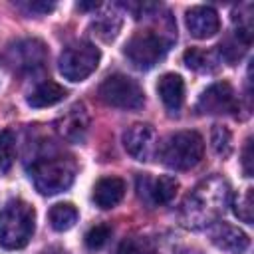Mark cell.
Listing matches in <instances>:
<instances>
[{"instance_id": "1", "label": "cell", "mask_w": 254, "mask_h": 254, "mask_svg": "<svg viewBox=\"0 0 254 254\" xmlns=\"http://www.w3.org/2000/svg\"><path fill=\"white\" fill-rule=\"evenodd\" d=\"M230 200V185L222 177H210L198 183L185 198L181 222L187 228L198 230L218 220Z\"/></svg>"}, {"instance_id": "2", "label": "cell", "mask_w": 254, "mask_h": 254, "mask_svg": "<svg viewBox=\"0 0 254 254\" xmlns=\"http://www.w3.org/2000/svg\"><path fill=\"white\" fill-rule=\"evenodd\" d=\"M204 155V139L196 131H179L169 135L157 149L161 163L175 171H189L200 163Z\"/></svg>"}, {"instance_id": "3", "label": "cell", "mask_w": 254, "mask_h": 254, "mask_svg": "<svg viewBox=\"0 0 254 254\" xmlns=\"http://www.w3.org/2000/svg\"><path fill=\"white\" fill-rule=\"evenodd\" d=\"M36 212L26 200H10L0 210V244L8 250L24 248L34 234Z\"/></svg>"}, {"instance_id": "4", "label": "cell", "mask_w": 254, "mask_h": 254, "mask_svg": "<svg viewBox=\"0 0 254 254\" xmlns=\"http://www.w3.org/2000/svg\"><path fill=\"white\" fill-rule=\"evenodd\" d=\"M30 177L38 192L52 196L71 187L75 179V165L65 157H42L34 161Z\"/></svg>"}, {"instance_id": "5", "label": "cell", "mask_w": 254, "mask_h": 254, "mask_svg": "<svg viewBox=\"0 0 254 254\" xmlns=\"http://www.w3.org/2000/svg\"><path fill=\"white\" fill-rule=\"evenodd\" d=\"M173 40L165 36V32L155 30H141L129 38L125 44V56L127 60L139 67V69H151L155 67L167 54Z\"/></svg>"}, {"instance_id": "6", "label": "cell", "mask_w": 254, "mask_h": 254, "mask_svg": "<svg viewBox=\"0 0 254 254\" xmlns=\"http://www.w3.org/2000/svg\"><path fill=\"white\" fill-rule=\"evenodd\" d=\"M101 54L89 42L69 44L60 56V71L69 81H83L99 65Z\"/></svg>"}, {"instance_id": "7", "label": "cell", "mask_w": 254, "mask_h": 254, "mask_svg": "<svg viewBox=\"0 0 254 254\" xmlns=\"http://www.w3.org/2000/svg\"><path fill=\"white\" fill-rule=\"evenodd\" d=\"M97 93L101 101L117 109H141L145 103V93L141 85L123 73H113L105 77Z\"/></svg>"}, {"instance_id": "8", "label": "cell", "mask_w": 254, "mask_h": 254, "mask_svg": "<svg viewBox=\"0 0 254 254\" xmlns=\"http://www.w3.org/2000/svg\"><path fill=\"white\" fill-rule=\"evenodd\" d=\"M46 56H48L46 46L40 40L26 38V40H16L14 44H10L4 50L2 60L14 71H34L36 67L44 65Z\"/></svg>"}, {"instance_id": "9", "label": "cell", "mask_w": 254, "mask_h": 254, "mask_svg": "<svg viewBox=\"0 0 254 254\" xmlns=\"http://www.w3.org/2000/svg\"><path fill=\"white\" fill-rule=\"evenodd\" d=\"M123 147L125 151L137 161H151L157 155L159 141L157 131L149 123H135L123 133Z\"/></svg>"}, {"instance_id": "10", "label": "cell", "mask_w": 254, "mask_h": 254, "mask_svg": "<svg viewBox=\"0 0 254 254\" xmlns=\"http://www.w3.org/2000/svg\"><path fill=\"white\" fill-rule=\"evenodd\" d=\"M240 107L238 97L228 81H218L206 87L198 99L196 109L206 115H222V113H236Z\"/></svg>"}, {"instance_id": "11", "label": "cell", "mask_w": 254, "mask_h": 254, "mask_svg": "<svg viewBox=\"0 0 254 254\" xmlns=\"http://www.w3.org/2000/svg\"><path fill=\"white\" fill-rule=\"evenodd\" d=\"M179 189V181L171 175H163L159 179H149L147 175L137 179L139 196L149 204H167L175 198Z\"/></svg>"}, {"instance_id": "12", "label": "cell", "mask_w": 254, "mask_h": 254, "mask_svg": "<svg viewBox=\"0 0 254 254\" xmlns=\"http://www.w3.org/2000/svg\"><path fill=\"white\" fill-rule=\"evenodd\" d=\"M56 129L64 139H67L71 143H81L87 135V129H89V113H87L85 105L83 103L71 105L58 119Z\"/></svg>"}, {"instance_id": "13", "label": "cell", "mask_w": 254, "mask_h": 254, "mask_svg": "<svg viewBox=\"0 0 254 254\" xmlns=\"http://www.w3.org/2000/svg\"><path fill=\"white\" fill-rule=\"evenodd\" d=\"M185 22L190 36L196 40L212 38L220 30V18L216 10L210 6H192L190 10H187Z\"/></svg>"}, {"instance_id": "14", "label": "cell", "mask_w": 254, "mask_h": 254, "mask_svg": "<svg viewBox=\"0 0 254 254\" xmlns=\"http://www.w3.org/2000/svg\"><path fill=\"white\" fill-rule=\"evenodd\" d=\"M210 240L214 246L232 252V254H242L248 250L250 246V238L246 232H242L240 228L226 224V222H216L210 230Z\"/></svg>"}, {"instance_id": "15", "label": "cell", "mask_w": 254, "mask_h": 254, "mask_svg": "<svg viewBox=\"0 0 254 254\" xmlns=\"http://www.w3.org/2000/svg\"><path fill=\"white\" fill-rule=\"evenodd\" d=\"M125 196V181L119 177H103L93 187V202L99 208H113Z\"/></svg>"}, {"instance_id": "16", "label": "cell", "mask_w": 254, "mask_h": 254, "mask_svg": "<svg viewBox=\"0 0 254 254\" xmlns=\"http://www.w3.org/2000/svg\"><path fill=\"white\" fill-rule=\"evenodd\" d=\"M157 91L161 95L163 105L169 111H179L183 101H185V81L181 75L177 73H165L159 83H157Z\"/></svg>"}, {"instance_id": "17", "label": "cell", "mask_w": 254, "mask_h": 254, "mask_svg": "<svg viewBox=\"0 0 254 254\" xmlns=\"http://www.w3.org/2000/svg\"><path fill=\"white\" fill-rule=\"evenodd\" d=\"M65 87L48 79V81H42L30 95H28V105L30 107H36V109H42V107H52L56 103H60L64 97H65Z\"/></svg>"}, {"instance_id": "18", "label": "cell", "mask_w": 254, "mask_h": 254, "mask_svg": "<svg viewBox=\"0 0 254 254\" xmlns=\"http://www.w3.org/2000/svg\"><path fill=\"white\" fill-rule=\"evenodd\" d=\"M48 216H50L52 228L58 232H64V230H69L77 222V208L69 202H60L50 208Z\"/></svg>"}, {"instance_id": "19", "label": "cell", "mask_w": 254, "mask_h": 254, "mask_svg": "<svg viewBox=\"0 0 254 254\" xmlns=\"http://www.w3.org/2000/svg\"><path fill=\"white\" fill-rule=\"evenodd\" d=\"M183 60H185L189 69H194L198 73H210L216 67V62H214L212 54L206 52V50H200V48H189L183 54Z\"/></svg>"}, {"instance_id": "20", "label": "cell", "mask_w": 254, "mask_h": 254, "mask_svg": "<svg viewBox=\"0 0 254 254\" xmlns=\"http://www.w3.org/2000/svg\"><path fill=\"white\" fill-rule=\"evenodd\" d=\"M93 34L97 38H101L103 42H111L117 34H119V28H121V18L115 14V12H107V14H101L95 22H93Z\"/></svg>"}, {"instance_id": "21", "label": "cell", "mask_w": 254, "mask_h": 254, "mask_svg": "<svg viewBox=\"0 0 254 254\" xmlns=\"http://www.w3.org/2000/svg\"><path fill=\"white\" fill-rule=\"evenodd\" d=\"M16 159V135L10 129L0 131V171L8 173Z\"/></svg>"}, {"instance_id": "22", "label": "cell", "mask_w": 254, "mask_h": 254, "mask_svg": "<svg viewBox=\"0 0 254 254\" xmlns=\"http://www.w3.org/2000/svg\"><path fill=\"white\" fill-rule=\"evenodd\" d=\"M117 254H155V246L147 236H129L119 244Z\"/></svg>"}, {"instance_id": "23", "label": "cell", "mask_w": 254, "mask_h": 254, "mask_svg": "<svg viewBox=\"0 0 254 254\" xmlns=\"http://www.w3.org/2000/svg\"><path fill=\"white\" fill-rule=\"evenodd\" d=\"M111 238V226L109 224H95L85 232V246L89 250H99L107 244Z\"/></svg>"}, {"instance_id": "24", "label": "cell", "mask_w": 254, "mask_h": 254, "mask_svg": "<svg viewBox=\"0 0 254 254\" xmlns=\"http://www.w3.org/2000/svg\"><path fill=\"white\" fill-rule=\"evenodd\" d=\"M252 194H254V190L252 189H246L242 196H236L234 198V208H232L234 214L242 222H248V224L254 218V200H252Z\"/></svg>"}, {"instance_id": "25", "label": "cell", "mask_w": 254, "mask_h": 254, "mask_svg": "<svg viewBox=\"0 0 254 254\" xmlns=\"http://www.w3.org/2000/svg\"><path fill=\"white\" fill-rule=\"evenodd\" d=\"M210 143H212V149H214L218 155L226 157V155L230 153L232 135H230V131H228L226 127L214 125V127H212V133H210Z\"/></svg>"}, {"instance_id": "26", "label": "cell", "mask_w": 254, "mask_h": 254, "mask_svg": "<svg viewBox=\"0 0 254 254\" xmlns=\"http://www.w3.org/2000/svg\"><path fill=\"white\" fill-rule=\"evenodd\" d=\"M236 38H238V36H236ZM246 46H248V44H244V42L238 38V42H232V40L222 42V44L218 46V50H220V54H222V58H224L226 62L234 64V62H238V60L242 58Z\"/></svg>"}, {"instance_id": "27", "label": "cell", "mask_w": 254, "mask_h": 254, "mask_svg": "<svg viewBox=\"0 0 254 254\" xmlns=\"http://www.w3.org/2000/svg\"><path fill=\"white\" fill-rule=\"evenodd\" d=\"M242 169L246 177H252V139H246V145L242 151Z\"/></svg>"}, {"instance_id": "28", "label": "cell", "mask_w": 254, "mask_h": 254, "mask_svg": "<svg viewBox=\"0 0 254 254\" xmlns=\"http://www.w3.org/2000/svg\"><path fill=\"white\" fill-rule=\"evenodd\" d=\"M26 6L30 12H40V14H48L50 10H54L52 2H28Z\"/></svg>"}, {"instance_id": "29", "label": "cell", "mask_w": 254, "mask_h": 254, "mask_svg": "<svg viewBox=\"0 0 254 254\" xmlns=\"http://www.w3.org/2000/svg\"><path fill=\"white\" fill-rule=\"evenodd\" d=\"M179 254H200L198 250H192V248H185V250H181Z\"/></svg>"}]
</instances>
